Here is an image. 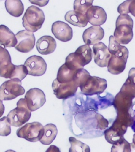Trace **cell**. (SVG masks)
<instances>
[{
	"label": "cell",
	"mask_w": 135,
	"mask_h": 152,
	"mask_svg": "<svg viewBox=\"0 0 135 152\" xmlns=\"http://www.w3.org/2000/svg\"><path fill=\"white\" fill-rule=\"evenodd\" d=\"M74 80L82 93L86 96L101 94L107 88L106 79L91 76L88 71L84 68L77 71Z\"/></svg>",
	"instance_id": "cell-1"
},
{
	"label": "cell",
	"mask_w": 135,
	"mask_h": 152,
	"mask_svg": "<svg viewBox=\"0 0 135 152\" xmlns=\"http://www.w3.org/2000/svg\"><path fill=\"white\" fill-rule=\"evenodd\" d=\"M109 50L111 57L107 66L108 72L112 75H119L126 67L128 50L126 47L121 45L114 36L111 35L109 38Z\"/></svg>",
	"instance_id": "cell-2"
},
{
	"label": "cell",
	"mask_w": 135,
	"mask_h": 152,
	"mask_svg": "<svg viewBox=\"0 0 135 152\" xmlns=\"http://www.w3.org/2000/svg\"><path fill=\"white\" fill-rule=\"evenodd\" d=\"M93 53L89 45L79 47L74 53L69 54L66 58V65L71 70H76L84 68L91 61Z\"/></svg>",
	"instance_id": "cell-3"
},
{
	"label": "cell",
	"mask_w": 135,
	"mask_h": 152,
	"mask_svg": "<svg viewBox=\"0 0 135 152\" xmlns=\"http://www.w3.org/2000/svg\"><path fill=\"white\" fill-rule=\"evenodd\" d=\"M133 20L128 15H120L116 22L114 37L119 44L127 45L133 37Z\"/></svg>",
	"instance_id": "cell-4"
},
{
	"label": "cell",
	"mask_w": 135,
	"mask_h": 152,
	"mask_svg": "<svg viewBox=\"0 0 135 152\" xmlns=\"http://www.w3.org/2000/svg\"><path fill=\"white\" fill-rule=\"evenodd\" d=\"M45 20L42 10L34 5L27 8L22 18V25L27 31L35 32L41 28Z\"/></svg>",
	"instance_id": "cell-5"
},
{
	"label": "cell",
	"mask_w": 135,
	"mask_h": 152,
	"mask_svg": "<svg viewBox=\"0 0 135 152\" xmlns=\"http://www.w3.org/2000/svg\"><path fill=\"white\" fill-rule=\"evenodd\" d=\"M17 107L8 114L7 118L12 126L19 127L29 120L31 112L27 106L25 99H20L17 102Z\"/></svg>",
	"instance_id": "cell-6"
},
{
	"label": "cell",
	"mask_w": 135,
	"mask_h": 152,
	"mask_svg": "<svg viewBox=\"0 0 135 152\" xmlns=\"http://www.w3.org/2000/svg\"><path fill=\"white\" fill-rule=\"evenodd\" d=\"M44 134V126L38 122L27 123L17 131L18 137L34 142L41 140Z\"/></svg>",
	"instance_id": "cell-7"
},
{
	"label": "cell",
	"mask_w": 135,
	"mask_h": 152,
	"mask_svg": "<svg viewBox=\"0 0 135 152\" xmlns=\"http://www.w3.org/2000/svg\"><path fill=\"white\" fill-rule=\"evenodd\" d=\"M24 88L21 81L14 79L4 82L0 88V99L1 101H10L24 94Z\"/></svg>",
	"instance_id": "cell-8"
},
{
	"label": "cell",
	"mask_w": 135,
	"mask_h": 152,
	"mask_svg": "<svg viewBox=\"0 0 135 152\" xmlns=\"http://www.w3.org/2000/svg\"><path fill=\"white\" fill-rule=\"evenodd\" d=\"M128 125L116 117L111 126L104 132L106 140L109 143L115 144L123 139Z\"/></svg>",
	"instance_id": "cell-9"
},
{
	"label": "cell",
	"mask_w": 135,
	"mask_h": 152,
	"mask_svg": "<svg viewBox=\"0 0 135 152\" xmlns=\"http://www.w3.org/2000/svg\"><path fill=\"white\" fill-rule=\"evenodd\" d=\"M54 94L58 99H67L76 94L78 86L75 81L67 83H61L57 79L52 83Z\"/></svg>",
	"instance_id": "cell-10"
},
{
	"label": "cell",
	"mask_w": 135,
	"mask_h": 152,
	"mask_svg": "<svg viewBox=\"0 0 135 152\" xmlns=\"http://www.w3.org/2000/svg\"><path fill=\"white\" fill-rule=\"evenodd\" d=\"M17 44L15 49L22 53H28L32 50L35 44V37L32 32L22 30L15 34Z\"/></svg>",
	"instance_id": "cell-11"
},
{
	"label": "cell",
	"mask_w": 135,
	"mask_h": 152,
	"mask_svg": "<svg viewBox=\"0 0 135 152\" xmlns=\"http://www.w3.org/2000/svg\"><path fill=\"white\" fill-rule=\"evenodd\" d=\"M27 106L31 112L40 108L46 102L45 95L44 92L37 88L28 90L25 96Z\"/></svg>",
	"instance_id": "cell-12"
},
{
	"label": "cell",
	"mask_w": 135,
	"mask_h": 152,
	"mask_svg": "<svg viewBox=\"0 0 135 152\" xmlns=\"http://www.w3.org/2000/svg\"><path fill=\"white\" fill-rule=\"evenodd\" d=\"M28 75L34 76H40L46 72L47 64L42 57L31 56L26 59L24 63Z\"/></svg>",
	"instance_id": "cell-13"
},
{
	"label": "cell",
	"mask_w": 135,
	"mask_h": 152,
	"mask_svg": "<svg viewBox=\"0 0 135 152\" xmlns=\"http://www.w3.org/2000/svg\"><path fill=\"white\" fill-rule=\"evenodd\" d=\"M16 65L11 62L10 55L7 50L0 47V75L5 78L11 79Z\"/></svg>",
	"instance_id": "cell-14"
},
{
	"label": "cell",
	"mask_w": 135,
	"mask_h": 152,
	"mask_svg": "<svg viewBox=\"0 0 135 152\" xmlns=\"http://www.w3.org/2000/svg\"><path fill=\"white\" fill-rule=\"evenodd\" d=\"M51 31L57 39L63 42L69 41L73 36L72 28L68 24L61 21L53 23Z\"/></svg>",
	"instance_id": "cell-15"
},
{
	"label": "cell",
	"mask_w": 135,
	"mask_h": 152,
	"mask_svg": "<svg viewBox=\"0 0 135 152\" xmlns=\"http://www.w3.org/2000/svg\"><path fill=\"white\" fill-rule=\"evenodd\" d=\"M93 50L96 64L100 67H107L111 57L107 46L102 42H99L93 46Z\"/></svg>",
	"instance_id": "cell-16"
},
{
	"label": "cell",
	"mask_w": 135,
	"mask_h": 152,
	"mask_svg": "<svg viewBox=\"0 0 135 152\" xmlns=\"http://www.w3.org/2000/svg\"><path fill=\"white\" fill-rule=\"evenodd\" d=\"M88 21L94 26L104 24L107 20V14L101 7L92 5L86 12Z\"/></svg>",
	"instance_id": "cell-17"
},
{
	"label": "cell",
	"mask_w": 135,
	"mask_h": 152,
	"mask_svg": "<svg viewBox=\"0 0 135 152\" xmlns=\"http://www.w3.org/2000/svg\"><path fill=\"white\" fill-rule=\"evenodd\" d=\"M104 36V31L100 26H91L84 31L82 38L87 45H96L102 40Z\"/></svg>",
	"instance_id": "cell-18"
},
{
	"label": "cell",
	"mask_w": 135,
	"mask_h": 152,
	"mask_svg": "<svg viewBox=\"0 0 135 152\" xmlns=\"http://www.w3.org/2000/svg\"><path fill=\"white\" fill-rule=\"evenodd\" d=\"M57 48V43L54 38L44 36L40 38L36 43V48L39 53L46 55L53 53Z\"/></svg>",
	"instance_id": "cell-19"
},
{
	"label": "cell",
	"mask_w": 135,
	"mask_h": 152,
	"mask_svg": "<svg viewBox=\"0 0 135 152\" xmlns=\"http://www.w3.org/2000/svg\"><path fill=\"white\" fill-rule=\"evenodd\" d=\"M17 44L15 35L7 27L1 25L0 26V44L4 48L15 47Z\"/></svg>",
	"instance_id": "cell-20"
},
{
	"label": "cell",
	"mask_w": 135,
	"mask_h": 152,
	"mask_svg": "<svg viewBox=\"0 0 135 152\" xmlns=\"http://www.w3.org/2000/svg\"><path fill=\"white\" fill-rule=\"evenodd\" d=\"M65 20L73 26L79 27H85L88 22L85 15L74 10L69 11L67 12L65 16Z\"/></svg>",
	"instance_id": "cell-21"
},
{
	"label": "cell",
	"mask_w": 135,
	"mask_h": 152,
	"mask_svg": "<svg viewBox=\"0 0 135 152\" xmlns=\"http://www.w3.org/2000/svg\"><path fill=\"white\" fill-rule=\"evenodd\" d=\"M77 71L71 70L64 64L58 69L56 79L61 83L71 82L74 81Z\"/></svg>",
	"instance_id": "cell-22"
},
{
	"label": "cell",
	"mask_w": 135,
	"mask_h": 152,
	"mask_svg": "<svg viewBox=\"0 0 135 152\" xmlns=\"http://www.w3.org/2000/svg\"><path fill=\"white\" fill-rule=\"evenodd\" d=\"M5 6L8 13L13 17H20L24 12V5L20 0H7Z\"/></svg>",
	"instance_id": "cell-23"
},
{
	"label": "cell",
	"mask_w": 135,
	"mask_h": 152,
	"mask_svg": "<svg viewBox=\"0 0 135 152\" xmlns=\"http://www.w3.org/2000/svg\"><path fill=\"white\" fill-rule=\"evenodd\" d=\"M58 134L57 126L53 124H48L44 126V136L40 140L44 145H49L55 139Z\"/></svg>",
	"instance_id": "cell-24"
},
{
	"label": "cell",
	"mask_w": 135,
	"mask_h": 152,
	"mask_svg": "<svg viewBox=\"0 0 135 152\" xmlns=\"http://www.w3.org/2000/svg\"><path fill=\"white\" fill-rule=\"evenodd\" d=\"M120 91L135 98V68H132L129 72L128 77L123 85Z\"/></svg>",
	"instance_id": "cell-25"
},
{
	"label": "cell",
	"mask_w": 135,
	"mask_h": 152,
	"mask_svg": "<svg viewBox=\"0 0 135 152\" xmlns=\"http://www.w3.org/2000/svg\"><path fill=\"white\" fill-rule=\"evenodd\" d=\"M69 140L71 144L69 152H90V147L88 145L78 140L74 137H69Z\"/></svg>",
	"instance_id": "cell-26"
},
{
	"label": "cell",
	"mask_w": 135,
	"mask_h": 152,
	"mask_svg": "<svg viewBox=\"0 0 135 152\" xmlns=\"http://www.w3.org/2000/svg\"><path fill=\"white\" fill-rule=\"evenodd\" d=\"M117 11L120 15L131 13L135 17V1H126L119 5Z\"/></svg>",
	"instance_id": "cell-27"
},
{
	"label": "cell",
	"mask_w": 135,
	"mask_h": 152,
	"mask_svg": "<svg viewBox=\"0 0 135 152\" xmlns=\"http://www.w3.org/2000/svg\"><path fill=\"white\" fill-rule=\"evenodd\" d=\"M93 3V1L92 0H76L73 4L74 10L82 14L85 15L88 10L92 6Z\"/></svg>",
	"instance_id": "cell-28"
},
{
	"label": "cell",
	"mask_w": 135,
	"mask_h": 152,
	"mask_svg": "<svg viewBox=\"0 0 135 152\" xmlns=\"http://www.w3.org/2000/svg\"><path fill=\"white\" fill-rule=\"evenodd\" d=\"M131 145L125 138L113 144L111 148V152H130Z\"/></svg>",
	"instance_id": "cell-29"
},
{
	"label": "cell",
	"mask_w": 135,
	"mask_h": 152,
	"mask_svg": "<svg viewBox=\"0 0 135 152\" xmlns=\"http://www.w3.org/2000/svg\"><path fill=\"white\" fill-rule=\"evenodd\" d=\"M0 135L1 136H7L11 133V125L7 117H4L0 120Z\"/></svg>",
	"instance_id": "cell-30"
},
{
	"label": "cell",
	"mask_w": 135,
	"mask_h": 152,
	"mask_svg": "<svg viewBox=\"0 0 135 152\" xmlns=\"http://www.w3.org/2000/svg\"><path fill=\"white\" fill-rule=\"evenodd\" d=\"M129 114L132 121V124L131 128L133 131L135 132V102H133L132 105L129 110Z\"/></svg>",
	"instance_id": "cell-31"
},
{
	"label": "cell",
	"mask_w": 135,
	"mask_h": 152,
	"mask_svg": "<svg viewBox=\"0 0 135 152\" xmlns=\"http://www.w3.org/2000/svg\"><path fill=\"white\" fill-rule=\"evenodd\" d=\"M45 152H61V151L58 147L54 145H52L49 146Z\"/></svg>",
	"instance_id": "cell-32"
},
{
	"label": "cell",
	"mask_w": 135,
	"mask_h": 152,
	"mask_svg": "<svg viewBox=\"0 0 135 152\" xmlns=\"http://www.w3.org/2000/svg\"><path fill=\"white\" fill-rule=\"evenodd\" d=\"M31 3H32V4H37L38 5L39 7H44V6H45V5L47 4V3H48V1H43L42 2H40L41 1H30Z\"/></svg>",
	"instance_id": "cell-33"
},
{
	"label": "cell",
	"mask_w": 135,
	"mask_h": 152,
	"mask_svg": "<svg viewBox=\"0 0 135 152\" xmlns=\"http://www.w3.org/2000/svg\"><path fill=\"white\" fill-rule=\"evenodd\" d=\"M131 145V152H135V144L133 142L130 143Z\"/></svg>",
	"instance_id": "cell-34"
},
{
	"label": "cell",
	"mask_w": 135,
	"mask_h": 152,
	"mask_svg": "<svg viewBox=\"0 0 135 152\" xmlns=\"http://www.w3.org/2000/svg\"><path fill=\"white\" fill-rule=\"evenodd\" d=\"M133 142L135 144V134L133 135Z\"/></svg>",
	"instance_id": "cell-35"
},
{
	"label": "cell",
	"mask_w": 135,
	"mask_h": 152,
	"mask_svg": "<svg viewBox=\"0 0 135 152\" xmlns=\"http://www.w3.org/2000/svg\"><path fill=\"white\" fill-rule=\"evenodd\" d=\"M16 152L15 151H14L13 150H7L6 152Z\"/></svg>",
	"instance_id": "cell-36"
}]
</instances>
